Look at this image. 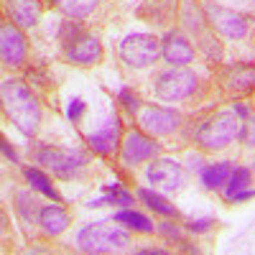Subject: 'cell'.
Wrapping results in <instances>:
<instances>
[{"label": "cell", "mask_w": 255, "mask_h": 255, "mask_svg": "<svg viewBox=\"0 0 255 255\" xmlns=\"http://www.w3.org/2000/svg\"><path fill=\"white\" fill-rule=\"evenodd\" d=\"M0 92H3L5 118L23 135L33 138L38 133V128H41V105H38L36 95L20 79H5Z\"/></svg>", "instance_id": "obj_1"}, {"label": "cell", "mask_w": 255, "mask_h": 255, "mask_svg": "<svg viewBox=\"0 0 255 255\" xmlns=\"http://www.w3.org/2000/svg\"><path fill=\"white\" fill-rule=\"evenodd\" d=\"M74 245L79 253H90V255H105V253H120L130 245V235L115 222H90L84 225L77 238Z\"/></svg>", "instance_id": "obj_2"}, {"label": "cell", "mask_w": 255, "mask_h": 255, "mask_svg": "<svg viewBox=\"0 0 255 255\" xmlns=\"http://www.w3.org/2000/svg\"><path fill=\"white\" fill-rule=\"evenodd\" d=\"M240 128H243V123L235 113L222 110V113H215L199 123L194 140L199 143L202 151H222L235 138H240Z\"/></svg>", "instance_id": "obj_3"}, {"label": "cell", "mask_w": 255, "mask_h": 255, "mask_svg": "<svg viewBox=\"0 0 255 255\" xmlns=\"http://www.w3.org/2000/svg\"><path fill=\"white\" fill-rule=\"evenodd\" d=\"M36 163L51 171L56 179H74L84 166L90 163V156L79 148H59V145H41L36 151Z\"/></svg>", "instance_id": "obj_4"}, {"label": "cell", "mask_w": 255, "mask_h": 255, "mask_svg": "<svg viewBox=\"0 0 255 255\" xmlns=\"http://www.w3.org/2000/svg\"><path fill=\"white\" fill-rule=\"evenodd\" d=\"M199 87L197 72H191L189 67H168L161 72L153 82V95L161 102H181L189 100Z\"/></svg>", "instance_id": "obj_5"}, {"label": "cell", "mask_w": 255, "mask_h": 255, "mask_svg": "<svg viewBox=\"0 0 255 255\" xmlns=\"http://www.w3.org/2000/svg\"><path fill=\"white\" fill-rule=\"evenodd\" d=\"M118 54L125 67L130 69H148L161 54V41L151 33H128L123 36Z\"/></svg>", "instance_id": "obj_6"}, {"label": "cell", "mask_w": 255, "mask_h": 255, "mask_svg": "<svg viewBox=\"0 0 255 255\" xmlns=\"http://www.w3.org/2000/svg\"><path fill=\"white\" fill-rule=\"evenodd\" d=\"M138 125L148 135L163 138V135H171L174 130H179L181 113L174 108H166V105H145V108L138 110Z\"/></svg>", "instance_id": "obj_7"}, {"label": "cell", "mask_w": 255, "mask_h": 255, "mask_svg": "<svg viewBox=\"0 0 255 255\" xmlns=\"http://www.w3.org/2000/svg\"><path fill=\"white\" fill-rule=\"evenodd\" d=\"M158 153H161V145L145 130H130L123 135V145H120V163L123 166L133 168L138 163L153 161Z\"/></svg>", "instance_id": "obj_8"}, {"label": "cell", "mask_w": 255, "mask_h": 255, "mask_svg": "<svg viewBox=\"0 0 255 255\" xmlns=\"http://www.w3.org/2000/svg\"><path fill=\"white\" fill-rule=\"evenodd\" d=\"M145 179L148 184H153V189H161L166 194H174L184 186V179H186V168L174 161V158H153L145 168Z\"/></svg>", "instance_id": "obj_9"}, {"label": "cell", "mask_w": 255, "mask_h": 255, "mask_svg": "<svg viewBox=\"0 0 255 255\" xmlns=\"http://www.w3.org/2000/svg\"><path fill=\"white\" fill-rule=\"evenodd\" d=\"M87 145L97 156H105V158L120 153V145H123V123H120V118L113 113L100 128H95L92 133H87Z\"/></svg>", "instance_id": "obj_10"}, {"label": "cell", "mask_w": 255, "mask_h": 255, "mask_svg": "<svg viewBox=\"0 0 255 255\" xmlns=\"http://www.w3.org/2000/svg\"><path fill=\"white\" fill-rule=\"evenodd\" d=\"M204 15L212 26H215L225 38L235 41V38H243L248 36V18L243 13H235L230 8H222V5H215V3H207L204 5Z\"/></svg>", "instance_id": "obj_11"}, {"label": "cell", "mask_w": 255, "mask_h": 255, "mask_svg": "<svg viewBox=\"0 0 255 255\" xmlns=\"http://www.w3.org/2000/svg\"><path fill=\"white\" fill-rule=\"evenodd\" d=\"M0 59L5 67H20L28 59V41L23 28H18L15 23H3L0 28Z\"/></svg>", "instance_id": "obj_12"}, {"label": "cell", "mask_w": 255, "mask_h": 255, "mask_svg": "<svg viewBox=\"0 0 255 255\" xmlns=\"http://www.w3.org/2000/svg\"><path fill=\"white\" fill-rule=\"evenodd\" d=\"M102 41L95 33H82L67 44V59L77 67H95L102 61Z\"/></svg>", "instance_id": "obj_13"}, {"label": "cell", "mask_w": 255, "mask_h": 255, "mask_svg": "<svg viewBox=\"0 0 255 255\" xmlns=\"http://www.w3.org/2000/svg\"><path fill=\"white\" fill-rule=\"evenodd\" d=\"M161 56L168 67H189L194 61V46L181 31H168L161 41Z\"/></svg>", "instance_id": "obj_14"}, {"label": "cell", "mask_w": 255, "mask_h": 255, "mask_svg": "<svg viewBox=\"0 0 255 255\" xmlns=\"http://www.w3.org/2000/svg\"><path fill=\"white\" fill-rule=\"evenodd\" d=\"M36 225H38V230H41V235L59 238L61 232L72 225V217H69V212L61 207V202H54V204H44V207H41Z\"/></svg>", "instance_id": "obj_15"}, {"label": "cell", "mask_w": 255, "mask_h": 255, "mask_svg": "<svg viewBox=\"0 0 255 255\" xmlns=\"http://www.w3.org/2000/svg\"><path fill=\"white\" fill-rule=\"evenodd\" d=\"M5 13L18 28H33L41 20L44 5L41 0H5Z\"/></svg>", "instance_id": "obj_16"}, {"label": "cell", "mask_w": 255, "mask_h": 255, "mask_svg": "<svg viewBox=\"0 0 255 255\" xmlns=\"http://www.w3.org/2000/svg\"><path fill=\"white\" fill-rule=\"evenodd\" d=\"M135 197H138L148 209H151L153 215H158V217H166V220H171V217L176 220V217H179V209L168 202L161 191H156V189H138Z\"/></svg>", "instance_id": "obj_17"}, {"label": "cell", "mask_w": 255, "mask_h": 255, "mask_svg": "<svg viewBox=\"0 0 255 255\" xmlns=\"http://www.w3.org/2000/svg\"><path fill=\"white\" fill-rule=\"evenodd\" d=\"M38 212H41V204H38V197L33 194V189H18L15 191V215L20 217V222L31 227L33 222H38Z\"/></svg>", "instance_id": "obj_18"}, {"label": "cell", "mask_w": 255, "mask_h": 255, "mask_svg": "<svg viewBox=\"0 0 255 255\" xmlns=\"http://www.w3.org/2000/svg\"><path fill=\"white\" fill-rule=\"evenodd\" d=\"M105 204H115V207L125 209V207H133L135 204V197L128 189H123V184H105V197L90 199L87 207L95 209V207H105Z\"/></svg>", "instance_id": "obj_19"}, {"label": "cell", "mask_w": 255, "mask_h": 255, "mask_svg": "<svg viewBox=\"0 0 255 255\" xmlns=\"http://www.w3.org/2000/svg\"><path fill=\"white\" fill-rule=\"evenodd\" d=\"M232 168H235V166H232L230 161H217V163L204 166V168H202V174H199L202 186H204L207 191H217V189H222V186L227 184L230 174H232Z\"/></svg>", "instance_id": "obj_20"}, {"label": "cell", "mask_w": 255, "mask_h": 255, "mask_svg": "<svg viewBox=\"0 0 255 255\" xmlns=\"http://www.w3.org/2000/svg\"><path fill=\"white\" fill-rule=\"evenodd\" d=\"M113 222L128 227V230H133V232H143V235H151V232H156V225L148 220L143 212H135L133 207H125V209H118L115 212V217Z\"/></svg>", "instance_id": "obj_21"}, {"label": "cell", "mask_w": 255, "mask_h": 255, "mask_svg": "<svg viewBox=\"0 0 255 255\" xmlns=\"http://www.w3.org/2000/svg\"><path fill=\"white\" fill-rule=\"evenodd\" d=\"M23 176H26L28 186H31V189H36L38 194H44V197H49L51 202H61V197H59V191H56V186L51 184V179L46 176V171H44V168H36V166H28V168H23Z\"/></svg>", "instance_id": "obj_22"}, {"label": "cell", "mask_w": 255, "mask_h": 255, "mask_svg": "<svg viewBox=\"0 0 255 255\" xmlns=\"http://www.w3.org/2000/svg\"><path fill=\"white\" fill-rule=\"evenodd\" d=\"M225 87L227 90H235V92H250L255 90V67H248V64H240L230 72V77L225 79Z\"/></svg>", "instance_id": "obj_23"}, {"label": "cell", "mask_w": 255, "mask_h": 255, "mask_svg": "<svg viewBox=\"0 0 255 255\" xmlns=\"http://www.w3.org/2000/svg\"><path fill=\"white\" fill-rule=\"evenodd\" d=\"M54 3L67 18L82 20V18L92 15V10L100 5V0H54Z\"/></svg>", "instance_id": "obj_24"}, {"label": "cell", "mask_w": 255, "mask_h": 255, "mask_svg": "<svg viewBox=\"0 0 255 255\" xmlns=\"http://www.w3.org/2000/svg\"><path fill=\"white\" fill-rule=\"evenodd\" d=\"M250 184H253V171L245 168V166H235L232 174H230V179H227V184H225V199H230L235 191H240V189H245Z\"/></svg>", "instance_id": "obj_25"}, {"label": "cell", "mask_w": 255, "mask_h": 255, "mask_svg": "<svg viewBox=\"0 0 255 255\" xmlns=\"http://www.w3.org/2000/svg\"><path fill=\"white\" fill-rule=\"evenodd\" d=\"M181 20H184V26H186L189 31L199 33V31L204 28V20H207V15H204V13L197 8L194 0H186L184 8H181Z\"/></svg>", "instance_id": "obj_26"}, {"label": "cell", "mask_w": 255, "mask_h": 255, "mask_svg": "<svg viewBox=\"0 0 255 255\" xmlns=\"http://www.w3.org/2000/svg\"><path fill=\"white\" fill-rule=\"evenodd\" d=\"M118 100H120V105L130 113V115H138V110H140V100H138V95L130 90V87H123L120 92H118Z\"/></svg>", "instance_id": "obj_27"}, {"label": "cell", "mask_w": 255, "mask_h": 255, "mask_svg": "<svg viewBox=\"0 0 255 255\" xmlns=\"http://www.w3.org/2000/svg\"><path fill=\"white\" fill-rule=\"evenodd\" d=\"M84 110H87V102H84L82 97H72L69 102H67V118L72 120V123H79L82 120V115H84Z\"/></svg>", "instance_id": "obj_28"}, {"label": "cell", "mask_w": 255, "mask_h": 255, "mask_svg": "<svg viewBox=\"0 0 255 255\" xmlns=\"http://www.w3.org/2000/svg\"><path fill=\"white\" fill-rule=\"evenodd\" d=\"M212 225H215L212 217H202V220H189L184 227H186V232H191V235H204V232L212 230Z\"/></svg>", "instance_id": "obj_29"}, {"label": "cell", "mask_w": 255, "mask_h": 255, "mask_svg": "<svg viewBox=\"0 0 255 255\" xmlns=\"http://www.w3.org/2000/svg\"><path fill=\"white\" fill-rule=\"evenodd\" d=\"M240 138H243V143L248 148H255V115L245 118V123L240 128Z\"/></svg>", "instance_id": "obj_30"}, {"label": "cell", "mask_w": 255, "mask_h": 255, "mask_svg": "<svg viewBox=\"0 0 255 255\" xmlns=\"http://www.w3.org/2000/svg\"><path fill=\"white\" fill-rule=\"evenodd\" d=\"M156 230L161 232L163 238H168V240H176V243L181 240V230H179V225H174V222H161Z\"/></svg>", "instance_id": "obj_31"}, {"label": "cell", "mask_w": 255, "mask_h": 255, "mask_svg": "<svg viewBox=\"0 0 255 255\" xmlns=\"http://www.w3.org/2000/svg\"><path fill=\"white\" fill-rule=\"evenodd\" d=\"M250 199H255V189H250V186H245V189H240V191H235L227 202H232V204H240V202H250Z\"/></svg>", "instance_id": "obj_32"}, {"label": "cell", "mask_w": 255, "mask_h": 255, "mask_svg": "<svg viewBox=\"0 0 255 255\" xmlns=\"http://www.w3.org/2000/svg\"><path fill=\"white\" fill-rule=\"evenodd\" d=\"M186 168H189V171L202 174V168H204V158H202L199 153H189V156H186Z\"/></svg>", "instance_id": "obj_33"}, {"label": "cell", "mask_w": 255, "mask_h": 255, "mask_svg": "<svg viewBox=\"0 0 255 255\" xmlns=\"http://www.w3.org/2000/svg\"><path fill=\"white\" fill-rule=\"evenodd\" d=\"M0 148H3V156H5L10 163H20V158H18V153H15V148H13L8 140H3V143H0Z\"/></svg>", "instance_id": "obj_34"}, {"label": "cell", "mask_w": 255, "mask_h": 255, "mask_svg": "<svg viewBox=\"0 0 255 255\" xmlns=\"http://www.w3.org/2000/svg\"><path fill=\"white\" fill-rule=\"evenodd\" d=\"M232 113H235L238 118H243V120L253 115V113H250V108H248V105H243V102H235V105H232Z\"/></svg>", "instance_id": "obj_35"}, {"label": "cell", "mask_w": 255, "mask_h": 255, "mask_svg": "<svg viewBox=\"0 0 255 255\" xmlns=\"http://www.w3.org/2000/svg\"><path fill=\"white\" fill-rule=\"evenodd\" d=\"M135 253H140V255H163L166 250H163V248H140V250H135Z\"/></svg>", "instance_id": "obj_36"}, {"label": "cell", "mask_w": 255, "mask_h": 255, "mask_svg": "<svg viewBox=\"0 0 255 255\" xmlns=\"http://www.w3.org/2000/svg\"><path fill=\"white\" fill-rule=\"evenodd\" d=\"M250 171H253V174H255V161H253V166H250Z\"/></svg>", "instance_id": "obj_37"}]
</instances>
